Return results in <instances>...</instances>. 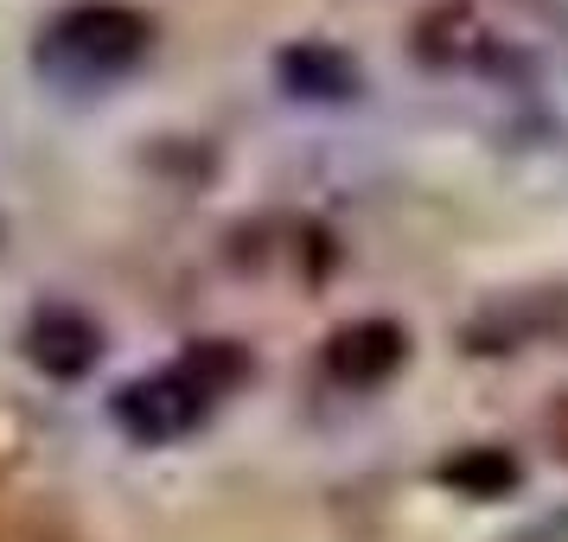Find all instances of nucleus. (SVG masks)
Returning <instances> with one entry per match:
<instances>
[{
    "mask_svg": "<svg viewBox=\"0 0 568 542\" xmlns=\"http://www.w3.org/2000/svg\"><path fill=\"white\" fill-rule=\"evenodd\" d=\"M154 13L129 0H71L32 32V71L52 90H109L154 52Z\"/></svg>",
    "mask_w": 568,
    "mask_h": 542,
    "instance_id": "1",
    "label": "nucleus"
},
{
    "mask_svg": "<svg viewBox=\"0 0 568 542\" xmlns=\"http://www.w3.org/2000/svg\"><path fill=\"white\" fill-rule=\"evenodd\" d=\"M415 58L428 71H473V78H524L530 52L524 39L491 20V0H435L409 32Z\"/></svg>",
    "mask_w": 568,
    "mask_h": 542,
    "instance_id": "2",
    "label": "nucleus"
},
{
    "mask_svg": "<svg viewBox=\"0 0 568 542\" xmlns=\"http://www.w3.org/2000/svg\"><path fill=\"white\" fill-rule=\"evenodd\" d=\"M211 409H217V396L185 364L129 377V384H115V396H109V421L134 447H180L185 434H199L211 421Z\"/></svg>",
    "mask_w": 568,
    "mask_h": 542,
    "instance_id": "3",
    "label": "nucleus"
},
{
    "mask_svg": "<svg viewBox=\"0 0 568 542\" xmlns=\"http://www.w3.org/2000/svg\"><path fill=\"white\" fill-rule=\"evenodd\" d=\"M568 326V287H517V294H491L486 307L466 319V351L473 358H505L537 338Z\"/></svg>",
    "mask_w": 568,
    "mask_h": 542,
    "instance_id": "4",
    "label": "nucleus"
},
{
    "mask_svg": "<svg viewBox=\"0 0 568 542\" xmlns=\"http://www.w3.org/2000/svg\"><path fill=\"white\" fill-rule=\"evenodd\" d=\"M20 351L27 364L45 377V384H83L97 364H103V326L90 319L83 307L71 300H45V307H32L27 333H20Z\"/></svg>",
    "mask_w": 568,
    "mask_h": 542,
    "instance_id": "5",
    "label": "nucleus"
},
{
    "mask_svg": "<svg viewBox=\"0 0 568 542\" xmlns=\"http://www.w3.org/2000/svg\"><path fill=\"white\" fill-rule=\"evenodd\" d=\"M409 364V326L384 319V313H364L326 333V377L338 389H384L396 370Z\"/></svg>",
    "mask_w": 568,
    "mask_h": 542,
    "instance_id": "6",
    "label": "nucleus"
},
{
    "mask_svg": "<svg viewBox=\"0 0 568 542\" xmlns=\"http://www.w3.org/2000/svg\"><path fill=\"white\" fill-rule=\"evenodd\" d=\"M275 83L294 103L338 109V103H358L364 96V64L345 45H333V39H287L275 52Z\"/></svg>",
    "mask_w": 568,
    "mask_h": 542,
    "instance_id": "7",
    "label": "nucleus"
},
{
    "mask_svg": "<svg viewBox=\"0 0 568 542\" xmlns=\"http://www.w3.org/2000/svg\"><path fill=\"white\" fill-rule=\"evenodd\" d=\"M435 479L454 491V498H473V504H498V498L524 491V460H517V447L479 440V447H460V453H447V460L435 466Z\"/></svg>",
    "mask_w": 568,
    "mask_h": 542,
    "instance_id": "8",
    "label": "nucleus"
},
{
    "mask_svg": "<svg viewBox=\"0 0 568 542\" xmlns=\"http://www.w3.org/2000/svg\"><path fill=\"white\" fill-rule=\"evenodd\" d=\"M173 364H185V370H192V377H199L211 396H217V402H224L231 389H243L250 377H256V358H250V345H236V338H192V345H185Z\"/></svg>",
    "mask_w": 568,
    "mask_h": 542,
    "instance_id": "9",
    "label": "nucleus"
},
{
    "mask_svg": "<svg viewBox=\"0 0 568 542\" xmlns=\"http://www.w3.org/2000/svg\"><path fill=\"white\" fill-rule=\"evenodd\" d=\"M27 447H32V428H27V415L13 409V402H0V479H7L13 466L27 460Z\"/></svg>",
    "mask_w": 568,
    "mask_h": 542,
    "instance_id": "10",
    "label": "nucleus"
},
{
    "mask_svg": "<svg viewBox=\"0 0 568 542\" xmlns=\"http://www.w3.org/2000/svg\"><path fill=\"white\" fill-rule=\"evenodd\" d=\"M511 542H568V511L562 517H537L530 530H517Z\"/></svg>",
    "mask_w": 568,
    "mask_h": 542,
    "instance_id": "11",
    "label": "nucleus"
},
{
    "mask_svg": "<svg viewBox=\"0 0 568 542\" xmlns=\"http://www.w3.org/2000/svg\"><path fill=\"white\" fill-rule=\"evenodd\" d=\"M549 447L568 460V396H556V409H549Z\"/></svg>",
    "mask_w": 568,
    "mask_h": 542,
    "instance_id": "12",
    "label": "nucleus"
},
{
    "mask_svg": "<svg viewBox=\"0 0 568 542\" xmlns=\"http://www.w3.org/2000/svg\"><path fill=\"white\" fill-rule=\"evenodd\" d=\"M0 249H7V217H0Z\"/></svg>",
    "mask_w": 568,
    "mask_h": 542,
    "instance_id": "13",
    "label": "nucleus"
}]
</instances>
